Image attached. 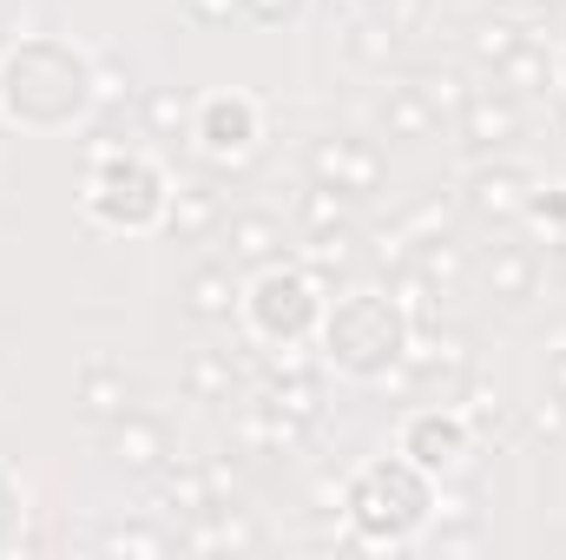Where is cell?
Wrapping results in <instances>:
<instances>
[{"instance_id": "cell-1", "label": "cell", "mask_w": 566, "mask_h": 560, "mask_svg": "<svg viewBox=\"0 0 566 560\" xmlns=\"http://www.w3.org/2000/svg\"><path fill=\"white\" fill-rule=\"evenodd\" d=\"M93 106V60L66 40H20L0 53V113L27 133H60Z\"/></svg>"}, {"instance_id": "cell-2", "label": "cell", "mask_w": 566, "mask_h": 560, "mask_svg": "<svg viewBox=\"0 0 566 560\" xmlns=\"http://www.w3.org/2000/svg\"><path fill=\"white\" fill-rule=\"evenodd\" d=\"M343 515L356 521V548H402L434 515V481L409 455H382L343 488Z\"/></svg>"}, {"instance_id": "cell-3", "label": "cell", "mask_w": 566, "mask_h": 560, "mask_svg": "<svg viewBox=\"0 0 566 560\" xmlns=\"http://www.w3.org/2000/svg\"><path fill=\"white\" fill-rule=\"evenodd\" d=\"M409 343H416V323H409V310H402L389 290H349V297H336V310L323 317V350H329V363L349 370V376H369V383L389 376Z\"/></svg>"}, {"instance_id": "cell-4", "label": "cell", "mask_w": 566, "mask_h": 560, "mask_svg": "<svg viewBox=\"0 0 566 560\" xmlns=\"http://www.w3.org/2000/svg\"><path fill=\"white\" fill-rule=\"evenodd\" d=\"M86 218L113 225V231H151L171 205V185L165 172L145 158V152H126V145H93V178H86Z\"/></svg>"}, {"instance_id": "cell-5", "label": "cell", "mask_w": 566, "mask_h": 560, "mask_svg": "<svg viewBox=\"0 0 566 560\" xmlns=\"http://www.w3.org/2000/svg\"><path fill=\"white\" fill-rule=\"evenodd\" d=\"M238 317L251 323V336L258 343H303L310 336V323L323 317V297H316V271H303V265H264L251 290H244V303H238Z\"/></svg>"}, {"instance_id": "cell-6", "label": "cell", "mask_w": 566, "mask_h": 560, "mask_svg": "<svg viewBox=\"0 0 566 560\" xmlns=\"http://www.w3.org/2000/svg\"><path fill=\"white\" fill-rule=\"evenodd\" d=\"M191 139H198V152H205L211 165H238V158H251L258 139H264V113H258V100H244V93H211V100H198V113H191Z\"/></svg>"}, {"instance_id": "cell-7", "label": "cell", "mask_w": 566, "mask_h": 560, "mask_svg": "<svg viewBox=\"0 0 566 560\" xmlns=\"http://www.w3.org/2000/svg\"><path fill=\"white\" fill-rule=\"evenodd\" d=\"M310 178L336 185V191H349L363 205V198H376L389 185V152L376 139H356V133H329V139L310 145Z\"/></svg>"}, {"instance_id": "cell-8", "label": "cell", "mask_w": 566, "mask_h": 560, "mask_svg": "<svg viewBox=\"0 0 566 560\" xmlns=\"http://www.w3.org/2000/svg\"><path fill=\"white\" fill-rule=\"evenodd\" d=\"M468 442H474V428H468V416L454 403H422L402 422V455L416 468H428V475H454L468 462Z\"/></svg>"}, {"instance_id": "cell-9", "label": "cell", "mask_w": 566, "mask_h": 560, "mask_svg": "<svg viewBox=\"0 0 566 560\" xmlns=\"http://www.w3.org/2000/svg\"><path fill=\"white\" fill-rule=\"evenodd\" d=\"M454 126H461V145L468 152H507V145H521V133H527V113H521V100L507 86H474Z\"/></svg>"}, {"instance_id": "cell-10", "label": "cell", "mask_w": 566, "mask_h": 560, "mask_svg": "<svg viewBox=\"0 0 566 560\" xmlns=\"http://www.w3.org/2000/svg\"><path fill=\"white\" fill-rule=\"evenodd\" d=\"M106 455L126 475H158L171 462V428L158 416H145V409H126L119 422H106Z\"/></svg>"}, {"instance_id": "cell-11", "label": "cell", "mask_w": 566, "mask_h": 560, "mask_svg": "<svg viewBox=\"0 0 566 560\" xmlns=\"http://www.w3.org/2000/svg\"><path fill=\"white\" fill-rule=\"evenodd\" d=\"M218 238H224V265H231V271H264V265L283 258L277 211H224Z\"/></svg>"}, {"instance_id": "cell-12", "label": "cell", "mask_w": 566, "mask_h": 560, "mask_svg": "<svg viewBox=\"0 0 566 560\" xmlns=\"http://www.w3.org/2000/svg\"><path fill=\"white\" fill-rule=\"evenodd\" d=\"M527 178L514 172V165H481L474 178H468V211L474 218H488V225H514L521 211H527Z\"/></svg>"}, {"instance_id": "cell-13", "label": "cell", "mask_w": 566, "mask_h": 560, "mask_svg": "<svg viewBox=\"0 0 566 560\" xmlns=\"http://www.w3.org/2000/svg\"><path fill=\"white\" fill-rule=\"evenodd\" d=\"M73 403H80V416H86V422H99V428H106V422H119L126 409H139V390H133V376H126L119 363H86V370H80V396H73Z\"/></svg>"}, {"instance_id": "cell-14", "label": "cell", "mask_w": 566, "mask_h": 560, "mask_svg": "<svg viewBox=\"0 0 566 560\" xmlns=\"http://www.w3.org/2000/svg\"><path fill=\"white\" fill-rule=\"evenodd\" d=\"M238 303H244V290H238V271H231L224 258H211V265H198V271L185 278V310H191L198 323H231Z\"/></svg>"}, {"instance_id": "cell-15", "label": "cell", "mask_w": 566, "mask_h": 560, "mask_svg": "<svg viewBox=\"0 0 566 560\" xmlns=\"http://www.w3.org/2000/svg\"><path fill=\"white\" fill-rule=\"evenodd\" d=\"M541 290V251L534 245H494L488 251V297L494 303H527Z\"/></svg>"}, {"instance_id": "cell-16", "label": "cell", "mask_w": 566, "mask_h": 560, "mask_svg": "<svg viewBox=\"0 0 566 560\" xmlns=\"http://www.w3.org/2000/svg\"><path fill=\"white\" fill-rule=\"evenodd\" d=\"M165 225H171V238H211V231L224 225V191L205 185V178L178 185L171 205H165Z\"/></svg>"}, {"instance_id": "cell-17", "label": "cell", "mask_w": 566, "mask_h": 560, "mask_svg": "<svg viewBox=\"0 0 566 560\" xmlns=\"http://www.w3.org/2000/svg\"><path fill=\"white\" fill-rule=\"evenodd\" d=\"M158 501L178 515V521H198V515H211L218 508V495H211V475H205V462H185V468H158Z\"/></svg>"}, {"instance_id": "cell-18", "label": "cell", "mask_w": 566, "mask_h": 560, "mask_svg": "<svg viewBox=\"0 0 566 560\" xmlns=\"http://www.w3.org/2000/svg\"><path fill=\"white\" fill-rule=\"evenodd\" d=\"M178 383H185L191 403H231V390H238V363H231V350H191L185 370H178Z\"/></svg>"}, {"instance_id": "cell-19", "label": "cell", "mask_w": 566, "mask_h": 560, "mask_svg": "<svg viewBox=\"0 0 566 560\" xmlns=\"http://www.w3.org/2000/svg\"><path fill=\"white\" fill-rule=\"evenodd\" d=\"M356 265H363V231H356V225L310 231V245H303V271H316V278H349Z\"/></svg>"}, {"instance_id": "cell-20", "label": "cell", "mask_w": 566, "mask_h": 560, "mask_svg": "<svg viewBox=\"0 0 566 560\" xmlns=\"http://www.w3.org/2000/svg\"><path fill=\"white\" fill-rule=\"evenodd\" d=\"M382 133L416 145V139H434V133H441V120H434V106H428L422 93L402 80V86H389V93H382Z\"/></svg>"}, {"instance_id": "cell-21", "label": "cell", "mask_w": 566, "mask_h": 560, "mask_svg": "<svg viewBox=\"0 0 566 560\" xmlns=\"http://www.w3.org/2000/svg\"><path fill=\"white\" fill-rule=\"evenodd\" d=\"M547 80H554V60H547V46L527 33L501 66H494V86H507L514 100H534V93H547Z\"/></svg>"}, {"instance_id": "cell-22", "label": "cell", "mask_w": 566, "mask_h": 560, "mask_svg": "<svg viewBox=\"0 0 566 560\" xmlns=\"http://www.w3.org/2000/svg\"><path fill=\"white\" fill-rule=\"evenodd\" d=\"M258 403L283 409V416L303 422V428H316V416H323V390H316V376H310V370H303V376H271V383L258 390Z\"/></svg>"}, {"instance_id": "cell-23", "label": "cell", "mask_w": 566, "mask_h": 560, "mask_svg": "<svg viewBox=\"0 0 566 560\" xmlns=\"http://www.w3.org/2000/svg\"><path fill=\"white\" fill-rule=\"evenodd\" d=\"M409 86L434 106V120H461V106H468V93H474L461 66H416V73H409Z\"/></svg>"}, {"instance_id": "cell-24", "label": "cell", "mask_w": 566, "mask_h": 560, "mask_svg": "<svg viewBox=\"0 0 566 560\" xmlns=\"http://www.w3.org/2000/svg\"><path fill=\"white\" fill-rule=\"evenodd\" d=\"M303 422H290L283 409H271V403H251L244 409V442L251 448H264V455H283V448H303Z\"/></svg>"}, {"instance_id": "cell-25", "label": "cell", "mask_w": 566, "mask_h": 560, "mask_svg": "<svg viewBox=\"0 0 566 560\" xmlns=\"http://www.w3.org/2000/svg\"><path fill=\"white\" fill-rule=\"evenodd\" d=\"M461 40H468V60H474V66H501V60L527 40V27H514V20H468Z\"/></svg>"}, {"instance_id": "cell-26", "label": "cell", "mask_w": 566, "mask_h": 560, "mask_svg": "<svg viewBox=\"0 0 566 560\" xmlns=\"http://www.w3.org/2000/svg\"><path fill=\"white\" fill-rule=\"evenodd\" d=\"M296 218H303V231H336V225H356V198L336 191V185H316V178H310Z\"/></svg>"}, {"instance_id": "cell-27", "label": "cell", "mask_w": 566, "mask_h": 560, "mask_svg": "<svg viewBox=\"0 0 566 560\" xmlns=\"http://www.w3.org/2000/svg\"><path fill=\"white\" fill-rule=\"evenodd\" d=\"M343 46H349V60H356V66L389 73V60H396V27H389V13H382V20H356Z\"/></svg>"}, {"instance_id": "cell-28", "label": "cell", "mask_w": 566, "mask_h": 560, "mask_svg": "<svg viewBox=\"0 0 566 560\" xmlns=\"http://www.w3.org/2000/svg\"><path fill=\"white\" fill-rule=\"evenodd\" d=\"M145 126L158 133V139H185L191 133V100L178 93V86H158V93H145Z\"/></svg>"}, {"instance_id": "cell-29", "label": "cell", "mask_w": 566, "mask_h": 560, "mask_svg": "<svg viewBox=\"0 0 566 560\" xmlns=\"http://www.w3.org/2000/svg\"><path fill=\"white\" fill-rule=\"evenodd\" d=\"M454 403H461L468 428H494V422L507 416V403H501V383H494V376H481V370L461 383V396H454Z\"/></svg>"}, {"instance_id": "cell-30", "label": "cell", "mask_w": 566, "mask_h": 560, "mask_svg": "<svg viewBox=\"0 0 566 560\" xmlns=\"http://www.w3.org/2000/svg\"><path fill=\"white\" fill-rule=\"evenodd\" d=\"M416 271L428 283H454L468 271V258H461V245H454V231L448 238H416Z\"/></svg>"}, {"instance_id": "cell-31", "label": "cell", "mask_w": 566, "mask_h": 560, "mask_svg": "<svg viewBox=\"0 0 566 560\" xmlns=\"http://www.w3.org/2000/svg\"><path fill=\"white\" fill-rule=\"evenodd\" d=\"M402 231H409V238H448V231H454V205H448V198H428V205H416V211L402 218Z\"/></svg>"}, {"instance_id": "cell-32", "label": "cell", "mask_w": 566, "mask_h": 560, "mask_svg": "<svg viewBox=\"0 0 566 560\" xmlns=\"http://www.w3.org/2000/svg\"><path fill=\"white\" fill-rule=\"evenodd\" d=\"M20 521H27V488L0 468V548H13V541H20Z\"/></svg>"}, {"instance_id": "cell-33", "label": "cell", "mask_w": 566, "mask_h": 560, "mask_svg": "<svg viewBox=\"0 0 566 560\" xmlns=\"http://www.w3.org/2000/svg\"><path fill=\"white\" fill-rule=\"evenodd\" d=\"M527 435H534V442H566V396L547 390V396L527 409Z\"/></svg>"}, {"instance_id": "cell-34", "label": "cell", "mask_w": 566, "mask_h": 560, "mask_svg": "<svg viewBox=\"0 0 566 560\" xmlns=\"http://www.w3.org/2000/svg\"><path fill=\"white\" fill-rule=\"evenodd\" d=\"M521 218H534V225H547L554 231V245L566 238V191H527V211Z\"/></svg>"}, {"instance_id": "cell-35", "label": "cell", "mask_w": 566, "mask_h": 560, "mask_svg": "<svg viewBox=\"0 0 566 560\" xmlns=\"http://www.w3.org/2000/svg\"><path fill=\"white\" fill-rule=\"evenodd\" d=\"M126 93H133V73H126L119 60H99V66H93V100H99V106H119Z\"/></svg>"}, {"instance_id": "cell-36", "label": "cell", "mask_w": 566, "mask_h": 560, "mask_svg": "<svg viewBox=\"0 0 566 560\" xmlns=\"http://www.w3.org/2000/svg\"><path fill=\"white\" fill-rule=\"evenodd\" d=\"M106 548H113V554H158V548H165V535H151V528H113V535H106Z\"/></svg>"}, {"instance_id": "cell-37", "label": "cell", "mask_w": 566, "mask_h": 560, "mask_svg": "<svg viewBox=\"0 0 566 560\" xmlns=\"http://www.w3.org/2000/svg\"><path fill=\"white\" fill-rule=\"evenodd\" d=\"M238 13H251L258 27H283V20L303 13V0H238Z\"/></svg>"}, {"instance_id": "cell-38", "label": "cell", "mask_w": 566, "mask_h": 560, "mask_svg": "<svg viewBox=\"0 0 566 560\" xmlns=\"http://www.w3.org/2000/svg\"><path fill=\"white\" fill-rule=\"evenodd\" d=\"M547 390L566 396V330H554V343H547Z\"/></svg>"}, {"instance_id": "cell-39", "label": "cell", "mask_w": 566, "mask_h": 560, "mask_svg": "<svg viewBox=\"0 0 566 560\" xmlns=\"http://www.w3.org/2000/svg\"><path fill=\"white\" fill-rule=\"evenodd\" d=\"M185 7H191L198 20H231V13H238V0H185Z\"/></svg>"}, {"instance_id": "cell-40", "label": "cell", "mask_w": 566, "mask_h": 560, "mask_svg": "<svg viewBox=\"0 0 566 560\" xmlns=\"http://www.w3.org/2000/svg\"><path fill=\"white\" fill-rule=\"evenodd\" d=\"M363 7H369V13H396L402 0H363Z\"/></svg>"}, {"instance_id": "cell-41", "label": "cell", "mask_w": 566, "mask_h": 560, "mask_svg": "<svg viewBox=\"0 0 566 560\" xmlns=\"http://www.w3.org/2000/svg\"><path fill=\"white\" fill-rule=\"evenodd\" d=\"M554 271H560V278H566V238H560V245H554Z\"/></svg>"}, {"instance_id": "cell-42", "label": "cell", "mask_w": 566, "mask_h": 560, "mask_svg": "<svg viewBox=\"0 0 566 560\" xmlns=\"http://www.w3.org/2000/svg\"><path fill=\"white\" fill-rule=\"evenodd\" d=\"M554 73H560V86H566V53H560V66H554Z\"/></svg>"}]
</instances>
